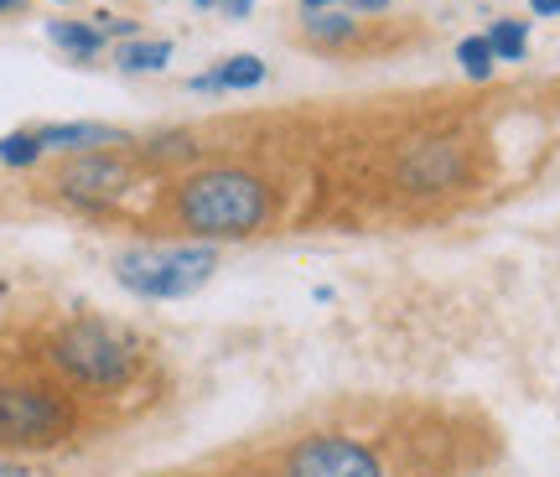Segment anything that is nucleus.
I'll return each instance as SVG.
<instances>
[{
  "mask_svg": "<svg viewBox=\"0 0 560 477\" xmlns=\"http://www.w3.org/2000/svg\"><path fill=\"white\" fill-rule=\"evenodd\" d=\"M172 219L198 244L255 238L276 219V187L249 166H198L172 187Z\"/></svg>",
  "mask_w": 560,
  "mask_h": 477,
  "instance_id": "obj_1",
  "label": "nucleus"
},
{
  "mask_svg": "<svg viewBox=\"0 0 560 477\" xmlns=\"http://www.w3.org/2000/svg\"><path fill=\"white\" fill-rule=\"evenodd\" d=\"M47 363H52L73 389L120 395L140 374V342L125 333L120 322L79 317V322H62L58 333L47 338Z\"/></svg>",
  "mask_w": 560,
  "mask_h": 477,
  "instance_id": "obj_2",
  "label": "nucleus"
},
{
  "mask_svg": "<svg viewBox=\"0 0 560 477\" xmlns=\"http://www.w3.org/2000/svg\"><path fill=\"white\" fill-rule=\"evenodd\" d=\"M115 286L140 301H182L198 296L219 270V249L213 244H136L115 255Z\"/></svg>",
  "mask_w": 560,
  "mask_h": 477,
  "instance_id": "obj_3",
  "label": "nucleus"
},
{
  "mask_svg": "<svg viewBox=\"0 0 560 477\" xmlns=\"http://www.w3.org/2000/svg\"><path fill=\"white\" fill-rule=\"evenodd\" d=\"M79 431V405L42 379H0V452H52Z\"/></svg>",
  "mask_w": 560,
  "mask_h": 477,
  "instance_id": "obj_4",
  "label": "nucleus"
},
{
  "mask_svg": "<svg viewBox=\"0 0 560 477\" xmlns=\"http://www.w3.org/2000/svg\"><path fill=\"white\" fill-rule=\"evenodd\" d=\"M140 146V140H136ZM136 182V151L120 146V151H89V156H62L58 172L47 177L52 198L62 208H79V213H104L130 193Z\"/></svg>",
  "mask_w": 560,
  "mask_h": 477,
  "instance_id": "obj_5",
  "label": "nucleus"
},
{
  "mask_svg": "<svg viewBox=\"0 0 560 477\" xmlns=\"http://www.w3.org/2000/svg\"><path fill=\"white\" fill-rule=\"evenodd\" d=\"M280 477H384V462L374 446L342 437V431H317L285 452Z\"/></svg>",
  "mask_w": 560,
  "mask_h": 477,
  "instance_id": "obj_6",
  "label": "nucleus"
},
{
  "mask_svg": "<svg viewBox=\"0 0 560 477\" xmlns=\"http://www.w3.org/2000/svg\"><path fill=\"white\" fill-rule=\"evenodd\" d=\"M395 177H400L405 193L416 198H436V193H452L467 182V146L452 136H425L410 140L395 161Z\"/></svg>",
  "mask_w": 560,
  "mask_h": 477,
  "instance_id": "obj_7",
  "label": "nucleus"
},
{
  "mask_svg": "<svg viewBox=\"0 0 560 477\" xmlns=\"http://www.w3.org/2000/svg\"><path fill=\"white\" fill-rule=\"evenodd\" d=\"M42 151H58V156H89V151H120V146H136L130 130L120 125H100V119H52V125H37Z\"/></svg>",
  "mask_w": 560,
  "mask_h": 477,
  "instance_id": "obj_8",
  "label": "nucleus"
},
{
  "mask_svg": "<svg viewBox=\"0 0 560 477\" xmlns=\"http://www.w3.org/2000/svg\"><path fill=\"white\" fill-rule=\"evenodd\" d=\"M359 37H363V21L348 16V11H306V21H301V42L322 47V53H342Z\"/></svg>",
  "mask_w": 560,
  "mask_h": 477,
  "instance_id": "obj_9",
  "label": "nucleus"
},
{
  "mask_svg": "<svg viewBox=\"0 0 560 477\" xmlns=\"http://www.w3.org/2000/svg\"><path fill=\"white\" fill-rule=\"evenodd\" d=\"M47 42L62 47L73 62H94L109 47V37L100 32V21H47Z\"/></svg>",
  "mask_w": 560,
  "mask_h": 477,
  "instance_id": "obj_10",
  "label": "nucleus"
},
{
  "mask_svg": "<svg viewBox=\"0 0 560 477\" xmlns=\"http://www.w3.org/2000/svg\"><path fill=\"white\" fill-rule=\"evenodd\" d=\"M172 62V42L166 37H136L115 47V68L120 73H161Z\"/></svg>",
  "mask_w": 560,
  "mask_h": 477,
  "instance_id": "obj_11",
  "label": "nucleus"
},
{
  "mask_svg": "<svg viewBox=\"0 0 560 477\" xmlns=\"http://www.w3.org/2000/svg\"><path fill=\"white\" fill-rule=\"evenodd\" d=\"M488 47H493V58L499 62H524L529 58V21H514V16H499L488 32Z\"/></svg>",
  "mask_w": 560,
  "mask_h": 477,
  "instance_id": "obj_12",
  "label": "nucleus"
},
{
  "mask_svg": "<svg viewBox=\"0 0 560 477\" xmlns=\"http://www.w3.org/2000/svg\"><path fill=\"white\" fill-rule=\"evenodd\" d=\"M213 79H219L223 94L260 89V83H265V58H255V53H234V58H223L219 68H213Z\"/></svg>",
  "mask_w": 560,
  "mask_h": 477,
  "instance_id": "obj_13",
  "label": "nucleus"
},
{
  "mask_svg": "<svg viewBox=\"0 0 560 477\" xmlns=\"http://www.w3.org/2000/svg\"><path fill=\"white\" fill-rule=\"evenodd\" d=\"M42 156H47V151H42L37 130H5V136H0V166H11V172H32Z\"/></svg>",
  "mask_w": 560,
  "mask_h": 477,
  "instance_id": "obj_14",
  "label": "nucleus"
},
{
  "mask_svg": "<svg viewBox=\"0 0 560 477\" xmlns=\"http://www.w3.org/2000/svg\"><path fill=\"white\" fill-rule=\"evenodd\" d=\"M140 156L151 161H198V136L192 130H166V136L140 140Z\"/></svg>",
  "mask_w": 560,
  "mask_h": 477,
  "instance_id": "obj_15",
  "label": "nucleus"
},
{
  "mask_svg": "<svg viewBox=\"0 0 560 477\" xmlns=\"http://www.w3.org/2000/svg\"><path fill=\"white\" fill-rule=\"evenodd\" d=\"M457 62H462V73H467L472 83L493 79V68H499V58H493L488 37H462V42H457Z\"/></svg>",
  "mask_w": 560,
  "mask_h": 477,
  "instance_id": "obj_16",
  "label": "nucleus"
},
{
  "mask_svg": "<svg viewBox=\"0 0 560 477\" xmlns=\"http://www.w3.org/2000/svg\"><path fill=\"white\" fill-rule=\"evenodd\" d=\"M100 21V32L109 42H136L140 37V21H130V16H94Z\"/></svg>",
  "mask_w": 560,
  "mask_h": 477,
  "instance_id": "obj_17",
  "label": "nucleus"
},
{
  "mask_svg": "<svg viewBox=\"0 0 560 477\" xmlns=\"http://www.w3.org/2000/svg\"><path fill=\"white\" fill-rule=\"evenodd\" d=\"M187 89H192V94H223L219 79H213V68H208V73H192V79H187Z\"/></svg>",
  "mask_w": 560,
  "mask_h": 477,
  "instance_id": "obj_18",
  "label": "nucleus"
},
{
  "mask_svg": "<svg viewBox=\"0 0 560 477\" xmlns=\"http://www.w3.org/2000/svg\"><path fill=\"white\" fill-rule=\"evenodd\" d=\"M219 11H223L229 21H244L249 11H255V0H219Z\"/></svg>",
  "mask_w": 560,
  "mask_h": 477,
  "instance_id": "obj_19",
  "label": "nucleus"
},
{
  "mask_svg": "<svg viewBox=\"0 0 560 477\" xmlns=\"http://www.w3.org/2000/svg\"><path fill=\"white\" fill-rule=\"evenodd\" d=\"M529 11L545 21H560V0H529Z\"/></svg>",
  "mask_w": 560,
  "mask_h": 477,
  "instance_id": "obj_20",
  "label": "nucleus"
},
{
  "mask_svg": "<svg viewBox=\"0 0 560 477\" xmlns=\"http://www.w3.org/2000/svg\"><path fill=\"white\" fill-rule=\"evenodd\" d=\"M353 11H363V16H380V11H389V0H348Z\"/></svg>",
  "mask_w": 560,
  "mask_h": 477,
  "instance_id": "obj_21",
  "label": "nucleus"
},
{
  "mask_svg": "<svg viewBox=\"0 0 560 477\" xmlns=\"http://www.w3.org/2000/svg\"><path fill=\"white\" fill-rule=\"evenodd\" d=\"M301 5H306V11H332L338 0H301Z\"/></svg>",
  "mask_w": 560,
  "mask_h": 477,
  "instance_id": "obj_22",
  "label": "nucleus"
},
{
  "mask_svg": "<svg viewBox=\"0 0 560 477\" xmlns=\"http://www.w3.org/2000/svg\"><path fill=\"white\" fill-rule=\"evenodd\" d=\"M192 5H198V11H219V0H192Z\"/></svg>",
  "mask_w": 560,
  "mask_h": 477,
  "instance_id": "obj_23",
  "label": "nucleus"
},
{
  "mask_svg": "<svg viewBox=\"0 0 560 477\" xmlns=\"http://www.w3.org/2000/svg\"><path fill=\"white\" fill-rule=\"evenodd\" d=\"M16 5H21V0H0V11H16Z\"/></svg>",
  "mask_w": 560,
  "mask_h": 477,
  "instance_id": "obj_24",
  "label": "nucleus"
},
{
  "mask_svg": "<svg viewBox=\"0 0 560 477\" xmlns=\"http://www.w3.org/2000/svg\"><path fill=\"white\" fill-rule=\"evenodd\" d=\"M58 5H68V0H58Z\"/></svg>",
  "mask_w": 560,
  "mask_h": 477,
  "instance_id": "obj_25",
  "label": "nucleus"
}]
</instances>
